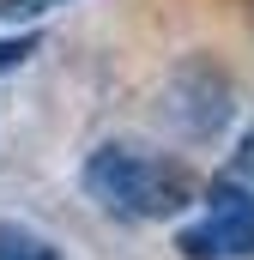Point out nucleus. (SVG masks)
Listing matches in <instances>:
<instances>
[{
  "instance_id": "f257e3e1",
  "label": "nucleus",
  "mask_w": 254,
  "mask_h": 260,
  "mask_svg": "<svg viewBox=\"0 0 254 260\" xmlns=\"http://www.w3.org/2000/svg\"><path fill=\"white\" fill-rule=\"evenodd\" d=\"M79 182L115 224H182L206 194L200 170L182 151L145 139H97L79 164Z\"/></svg>"
},
{
  "instance_id": "f03ea898",
  "label": "nucleus",
  "mask_w": 254,
  "mask_h": 260,
  "mask_svg": "<svg viewBox=\"0 0 254 260\" xmlns=\"http://www.w3.org/2000/svg\"><path fill=\"white\" fill-rule=\"evenodd\" d=\"M157 121L176 145H218L236 121V73L194 49L157 79Z\"/></svg>"
},
{
  "instance_id": "7ed1b4c3",
  "label": "nucleus",
  "mask_w": 254,
  "mask_h": 260,
  "mask_svg": "<svg viewBox=\"0 0 254 260\" xmlns=\"http://www.w3.org/2000/svg\"><path fill=\"white\" fill-rule=\"evenodd\" d=\"M182 260H254V194L236 176H212L188 218L176 224Z\"/></svg>"
},
{
  "instance_id": "20e7f679",
  "label": "nucleus",
  "mask_w": 254,
  "mask_h": 260,
  "mask_svg": "<svg viewBox=\"0 0 254 260\" xmlns=\"http://www.w3.org/2000/svg\"><path fill=\"white\" fill-rule=\"evenodd\" d=\"M0 260H61V248H55V236L0 218Z\"/></svg>"
},
{
  "instance_id": "39448f33",
  "label": "nucleus",
  "mask_w": 254,
  "mask_h": 260,
  "mask_svg": "<svg viewBox=\"0 0 254 260\" xmlns=\"http://www.w3.org/2000/svg\"><path fill=\"white\" fill-rule=\"evenodd\" d=\"M224 176H236L242 188L254 194V115H248V127L236 133V151H230V164H224Z\"/></svg>"
},
{
  "instance_id": "423d86ee",
  "label": "nucleus",
  "mask_w": 254,
  "mask_h": 260,
  "mask_svg": "<svg viewBox=\"0 0 254 260\" xmlns=\"http://www.w3.org/2000/svg\"><path fill=\"white\" fill-rule=\"evenodd\" d=\"M43 49V37L37 30H12V37H0V73H12V67H24L30 55Z\"/></svg>"
},
{
  "instance_id": "0eeeda50",
  "label": "nucleus",
  "mask_w": 254,
  "mask_h": 260,
  "mask_svg": "<svg viewBox=\"0 0 254 260\" xmlns=\"http://www.w3.org/2000/svg\"><path fill=\"white\" fill-rule=\"evenodd\" d=\"M55 6H67V0H0V24H30V18H43Z\"/></svg>"
}]
</instances>
